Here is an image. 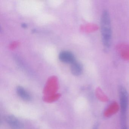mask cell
<instances>
[{"instance_id":"8","label":"cell","mask_w":129,"mask_h":129,"mask_svg":"<svg viewBox=\"0 0 129 129\" xmlns=\"http://www.w3.org/2000/svg\"><path fill=\"white\" fill-rule=\"evenodd\" d=\"M22 27V28H27V25L26 24H25V23H24V24H22L21 25Z\"/></svg>"},{"instance_id":"4","label":"cell","mask_w":129,"mask_h":129,"mask_svg":"<svg viewBox=\"0 0 129 129\" xmlns=\"http://www.w3.org/2000/svg\"><path fill=\"white\" fill-rule=\"evenodd\" d=\"M6 121L10 126L13 129H22L23 125L21 122L15 117L9 115L6 117Z\"/></svg>"},{"instance_id":"2","label":"cell","mask_w":129,"mask_h":129,"mask_svg":"<svg viewBox=\"0 0 129 129\" xmlns=\"http://www.w3.org/2000/svg\"><path fill=\"white\" fill-rule=\"evenodd\" d=\"M119 100L120 107L121 129H127V114L129 104V95L126 88L123 86L118 87Z\"/></svg>"},{"instance_id":"6","label":"cell","mask_w":129,"mask_h":129,"mask_svg":"<svg viewBox=\"0 0 129 129\" xmlns=\"http://www.w3.org/2000/svg\"><path fill=\"white\" fill-rule=\"evenodd\" d=\"M16 92L19 96L24 100L26 101H30L31 96L29 93L22 86H18L16 88Z\"/></svg>"},{"instance_id":"3","label":"cell","mask_w":129,"mask_h":129,"mask_svg":"<svg viewBox=\"0 0 129 129\" xmlns=\"http://www.w3.org/2000/svg\"><path fill=\"white\" fill-rule=\"evenodd\" d=\"M58 57L61 61L66 64H72L76 61L74 55L70 51L66 50L61 51L59 53Z\"/></svg>"},{"instance_id":"1","label":"cell","mask_w":129,"mask_h":129,"mask_svg":"<svg viewBox=\"0 0 129 129\" xmlns=\"http://www.w3.org/2000/svg\"><path fill=\"white\" fill-rule=\"evenodd\" d=\"M112 27L110 13L108 10H104L100 18L101 40L105 52H108L111 47L112 41Z\"/></svg>"},{"instance_id":"7","label":"cell","mask_w":129,"mask_h":129,"mask_svg":"<svg viewBox=\"0 0 129 129\" xmlns=\"http://www.w3.org/2000/svg\"><path fill=\"white\" fill-rule=\"evenodd\" d=\"M93 129H99V124L97 123L95 124V125L93 127Z\"/></svg>"},{"instance_id":"5","label":"cell","mask_w":129,"mask_h":129,"mask_svg":"<svg viewBox=\"0 0 129 129\" xmlns=\"http://www.w3.org/2000/svg\"><path fill=\"white\" fill-rule=\"evenodd\" d=\"M71 71L73 75L78 76L81 75L83 71V67L81 63L76 61L71 66Z\"/></svg>"}]
</instances>
